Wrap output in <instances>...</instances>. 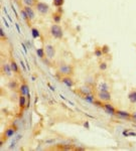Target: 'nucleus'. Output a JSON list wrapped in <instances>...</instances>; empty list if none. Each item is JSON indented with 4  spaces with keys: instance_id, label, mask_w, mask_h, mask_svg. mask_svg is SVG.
<instances>
[{
    "instance_id": "f257e3e1",
    "label": "nucleus",
    "mask_w": 136,
    "mask_h": 151,
    "mask_svg": "<svg viewBox=\"0 0 136 151\" xmlns=\"http://www.w3.org/2000/svg\"><path fill=\"white\" fill-rule=\"evenodd\" d=\"M49 33L53 37L56 38V40H62L63 36V30L62 28V26L58 24H53L49 27Z\"/></svg>"
},
{
    "instance_id": "f03ea898",
    "label": "nucleus",
    "mask_w": 136,
    "mask_h": 151,
    "mask_svg": "<svg viewBox=\"0 0 136 151\" xmlns=\"http://www.w3.org/2000/svg\"><path fill=\"white\" fill-rule=\"evenodd\" d=\"M35 9L36 11H37L38 13H40V14L42 15H47V13L49 12V5L47 3H45V2H42V1H37L35 4Z\"/></svg>"
},
{
    "instance_id": "7ed1b4c3",
    "label": "nucleus",
    "mask_w": 136,
    "mask_h": 151,
    "mask_svg": "<svg viewBox=\"0 0 136 151\" xmlns=\"http://www.w3.org/2000/svg\"><path fill=\"white\" fill-rule=\"evenodd\" d=\"M58 73L63 76H71L74 73V68L69 64H63L58 67Z\"/></svg>"
},
{
    "instance_id": "20e7f679",
    "label": "nucleus",
    "mask_w": 136,
    "mask_h": 151,
    "mask_svg": "<svg viewBox=\"0 0 136 151\" xmlns=\"http://www.w3.org/2000/svg\"><path fill=\"white\" fill-rule=\"evenodd\" d=\"M103 109H104V111H105L109 116H115V115H116V111H117V110L115 109V107L113 106V105L111 104L110 102H104Z\"/></svg>"
},
{
    "instance_id": "39448f33",
    "label": "nucleus",
    "mask_w": 136,
    "mask_h": 151,
    "mask_svg": "<svg viewBox=\"0 0 136 151\" xmlns=\"http://www.w3.org/2000/svg\"><path fill=\"white\" fill-rule=\"evenodd\" d=\"M44 50H45V56L49 59H53L54 56H56V49L53 44H45L44 47Z\"/></svg>"
},
{
    "instance_id": "423d86ee",
    "label": "nucleus",
    "mask_w": 136,
    "mask_h": 151,
    "mask_svg": "<svg viewBox=\"0 0 136 151\" xmlns=\"http://www.w3.org/2000/svg\"><path fill=\"white\" fill-rule=\"evenodd\" d=\"M115 116L118 119H120V120H124V121L131 120V114L127 111H123V110H117Z\"/></svg>"
},
{
    "instance_id": "0eeeda50",
    "label": "nucleus",
    "mask_w": 136,
    "mask_h": 151,
    "mask_svg": "<svg viewBox=\"0 0 136 151\" xmlns=\"http://www.w3.org/2000/svg\"><path fill=\"white\" fill-rule=\"evenodd\" d=\"M98 99L102 102H110L112 99V96L109 91H103V92H98Z\"/></svg>"
},
{
    "instance_id": "6e6552de",
    "label": "nucleus",
    "mask_w": 136,
    "mask_h": 151,
    "mask_svg": "<svg viewBox=\"0 0 136 151\" xmlns=\"http://www.w3.org/2000/svg\"><path fill=\"white\" fill-rule=\"evenodd\" d=\"M23 10L24 12L26 13L28 21H33L35 18V10H33V8L30 7V6H23Z\"/></svg>"
},
{
    "instance_id": "1a4fd4ad",
    "label": "nucleus",
    "mask_w": 136,
    "mask_h": 151,
    "mask_svg": "<svg viewBox=\"0 0 136 151\" xmlns=\"http://www.w3.org/2000/svg\"><path fill=\"white\" fill-rule=\"evenodd\" d=\"M79 91H80V93L83 96L89 95V94L93 93V86H90V85L86 84V85H84V86H82L81 88L79 89Z\"/></svg>"
},
{
    "instance_id": "9d476101",
    "label": "nucleus",
    "mask_w": 136,
    "mask_h": 151,
    "mask_svg": "<svg viewBox=\"0 0 136 151\" xmlns=\"http://www.w3.org/2000/svg\"><path fill=\"white\" fill-rule=\"evenodd\" d=\"M15 132H16V129H15L14 127H9L4 131V137H5L6 139L12 138L15 135Z\"/></svg>"
},
{
    "instance_id": "9b49d317",
    "label": "nucleus",
    "mask_w": 136,
    "mask_h": 151,
    "mask_svg": "<svg viewBox=\"0 0 136 151\" xmlns=\"http://www.w3.org/2000/svg\"><path fill=\"white\" fill-rule=\"evenodd\" d=\"M62 82L68 87V88H73V87L75 86L74 81L72 80V78H70V76H65V77L62 79Z\"/></svg>"
},
{
    "instance_id": "f8f14e48",
    "label": "nucleus",
    "mask_w": 136,
    "mask_h": 151,
    "mask_svg": "<svg viewBox=\"0 0 136 151\" xmlns=\"http://www.w3.org/2000/svg\"><path fill=\"white\" fill-rule=\"evenodd\" d=\"M2 73H3L5 76L7 77H10L11 74H12V70H11V67H10V64H7L5 63L3 66H2Z\"/></svg>"
},
{
    "instance_id": "ddd939ff",
    "label": "nucleus",
    "mask_w": 136,
    "mask_h": 151,
    "mask_svg": "<svg viewBox=\"0 0 136 151\" xmlns=\"http://www.w3.org/2000/svg\"><path fill=\"white\" fill-rule=\"evenodd\" d=\"M97 90L98 92H103V91H109L110 90V86H109L108 83L106 82H100L97 86Z\"/></svg>"
},
{
    "instance_id": "4468645a",
    "label": "nucleus",
    "mask_w": 136,
    "mask_h": 151,
    "mask_svg": "<svg viewBox=\"0 0 136 151\" xmlns=\"http://www.w3.org/2000/svg\"><path fill=\"white\" fill-rule=\"evenodd\" d=\"M19 92L20 95L28 96L29 95V87L27 84H21L19 86Z\"/></svg>"
},
{
    "instance_id": "2eb2a0df",
    "label": "nucleus",
    "mask_w": 136,
    "mask_h": 151,
    "mask_svg": "<svg viewBox=\"0 0 136 151\" xmlns=\"http://www.w3.org/2000/svg\"><path fill=\"white\" fill-rule=\"evenodd\" d=\"M21 137H22L21 134L16 135V136H15L14 138L12 137V138H11V139H12V142H11L10 146H9V149H13V148H14L15 146H16V144L18 143V141H19L20 139H21Z\"/></svg>"
},
{
    "instance_id": "dca6fc26",
    "label": "nucleus",
    "mask_w": 136,
    "mask_h": 151,
    "mask_svg": "<svg viewBox=\"0 0 136 151\" xmlns=\"http://www.w3.org/2000/svg\"><path fill=\"white\" fill-rule=\"evenodd\" d=\"M128 100L131 104H136V90L130 91V93L128 94Z\"/></svg>"
},
{
    "instance_id": "f3484780",
    "label": "nucleus",
    "mask_w": 136,
    "mask_h": 151,
    "mask_svg": "<svg viewBox=\"0 0 136 151\" xmlns=\"http://www.w3.org/2000/svg\"><path fill=\"white\" fill-rule=\"evenodd\" d=\"M51 18H53L54 23L58 24L61 21H62V14L58 12H54V13H53V15H51Z\"/></svg>"
},
{
    "instance_id": "a211bd4d",
    "label": "nucleus",
    "mask_w": 136,
    "mask_h": 151,
    "mask_svg": "<svg viewBox=\"0 0 136 151\" xmlns=\"http://www.w3.org/2000/svg\"><path fill=\"white\" fill-rule=\"evenodd\" d=\"M18 104H19L20 108H24L26 106V97L24 95H20L19 99H18Z\"/></svg>"
},
{
    "instance_id": "6ab92c4d",
    "label": "nucleus",
    "mask_w": 136,
    "mask_h": 151,
    "mask_svg": "<svg viewBox=\"0 0 136 151\" xmlns=\"http://www.w3.org/2000/svg\"><path fill=\"white\" fill-rule=\"evenodd\" d=\"M84 100H85L86 102L89 103V104H93L96 99H95V96L93 95V93H92V94H89V95L84 96Z\"/></svg>"
},
{
    "instance_id": "aec40b11",
    "label": "nucleus",
    "mask_w": 136,
    "mask_h": 151,
    "mask_svg": "<svg viewBox=\"0 0 136 151\" xmlns=\"http://www.w3.org/2000/svg\"><path fill=\"white\" fill-rule=\"evenodd\" d=\"M21 1L24 6H30V7H33V6H35L37 0H21Z\"/></svg>"
},
{
    "instance_id": "412c9836",
    "label": "nucleus",
    "mask_w": 136,
    "mask_h": 151,
    "mask_svg": "<svg viewBox=\"0 0 136 151\" xmlns=\"http://www.w3.org/2000/svg\"><path fill=\"white\" fill-rule=\"evenodd\" d=\"M36 52V56H38L39 59H44L45 56V50L44 47H40V49H37L35 50Z\"/></svg>"
},
{
    "instance_id": "4be33fe9",
    "label": "nucleus",
    "mask_w": 136,
    "mask_h": 151,
    "mask_svg": "<svg viewBox=\"0 0 136 151\" xmlns=\"http://www.w3.org/2000/svg\"><path fill=\"white\" fill-rule=\"evenodd\" d=\"M7 87L10 90H16V89H18V84L16 81H10L7 84Z\"/></svg>"
},
{
    "instance_id": "5701e85b",
    "label": "nucleus",
    "mask_w": 136,
    "mask_h": 151,
    "mask_svg": "<svg viewBox=\"0 0 136 151\" xmlns=\"http://www.w3.org/2000/svg\"><path fill=\"white\" fill-rule=\"evenodd\" d=\"M9 64H10V67H11V70H12V72H13V73H15V74H17L18 71H19V68H18V65H17V64L15 63L14 61H11Z\"/></svg>"
},
{
    "instance_id": "b1692460",
    "label": "nucleus",
    "mask_w": 136,
    "mask_h": 151,
    "mask_svg": "<svg viewBox=\"0 0 136 151\" xmlns=\"http://www.w3.org/2000/svg\"><path fill=\"white\" fill-rule=\"evenodd\" d=\"M31 35H32L33 38H38V37H40V32H39V30H38L37 28H35V27H32V28H31Z\"/></svg>"
},
{
    "instance_id": "393cba45",
    "label": "nucleus",
    "mask_w": 136,
    "mask_h": 151,
    "mask_svg": "<svg viewBox=\"0 0 136 151\" xmlns=\"http://www.w3.org/2000/svg\"><path fill=\"white\" fill-rule=\"evenodd\" d=\"M94 54L96 58H101L102 56H103V52H102V49L101 47H96L94 50Z\"/></svg>"
},
{
    "instance_id": "a878e982",
    "label": "nucleus",
    "mask_w": 136,
    "mask_h": 151,
    "mask_svg": "<svg viewBox=\"0 0 136 151\" xmlns=\"http://www.w3.org/2000/svg\"><path fill=\"white\" fill-rule=\"evenodd\" d=\"M108 68V64L106 63V61H101V63L99 64V70L102 71V72H104V71H106Z\"/></svg>"
},
{
    "instance_id": "bb28decb",
    "label": "nucleus",
    "mask_w": 136,
    "mask_h": 151,
    "mask_svg": "<svg viewBox=\"0 0 136 151\" xmlns=\"http://www.w3.org/2000/svg\"><path fill=\"white\" fill-rule=\"evenodd\" d=\"M63 2H65V0H53V4L56 7H62L63 5Z\"/></svg>"
},
{
    "instance_id": "cd10ccee",
    "label": "nucleus",
    "mask_w": 136,
    "mask_h": 151,
    "mask_svg": "<svg viewBox=\"0 0 136 151\" xmlns=\"http://www.w3.org/2000/svg\"><path fill=\"white\" fill-rule=\"evenodd\" d=\"M124 136L126 137H129V136H136V132H133V131H130V130H127V131H123Z\"/></svg>"
},
{
    "instance_id": "c85d7f7f",
    "label": "nucleus",
    "mask_w": 136,
    "mask_h": 151,
    "mask_svg": "<svg viewBox=\"0 0 136 151\" xmlns=\"http://www.w3.org/2000/svg\"><path fill=\"white\" fill-rule=\"evenodd\" d=\"M86 84H88V85H90V86H94V84H95V79L93 77H89V78H87V80H86Z\"/></svg>"
},
{
    "instance_id": "c756f323",
    "label": "nucleus",
    "mask_w": 136,
    "mask_h": 151,
    "mask_svg": "<svg viewBox=\"0 0 136 151\" xmlns=\"http://www.w3.org/2000/svg\"><path fill=\"white\" fill-rule=\"evenodd\" d=\"M101 49H102V52H103V54H108V52H110V49H109L108 45H103V47H102Z\"/></svg>"
},
{
    "instance_id": "7c9ffc66",
    "label": "nucleus",
    "mask_w": 136,
    "mask_h": 151,
    "mask_svg": "<svg viewBox=\"0 0 136 151\" xmlns=\"http://www.w3.org/2000/svg\"><path fill=\"white\" fill-rule=\"evenodd\" d=\"M93 105H95L96 107H102V108H103V103H102L101 100H99V101L95 100V102L93 103Z\"/></svg>"
},
{
    "instance_id": "2f4dec72",
    "label": "nucleus",
    "mask_w": 136,
    "mask_h": 151,
    "mask_svg": "<svg viewBox=\"0 0 136 151\" xmlns=\"http://www.w3.org/2000/svg\"><path fill=\"white\" fill-rule=\"evenodd\" d=\"M20 13H21V17L23 18V19L25 20V21H28V18H27V15H26V13L24 12L23 9H22V10L20 11Z\"/></svg>"
},
{
    "instance_id": "473e14b6",
    "label": "nucleus",
    "mask_w": 136,
    "mask_h": 151,
    "mask_svg": "<svg viewBox=\"0 0 136 151\" xmlns=\"http://www.w3.org/2000/svg\"><path fill=\"white\" fill-rule=\"evenodd\" d=\"M131 121L136 124V111L133 112V113L131 114Z\"/></svg>"
},
{
    "instance_id": "72a5a7b5",
    "label": "nucleus",
    "mask_w": 136,
    "mask_h": 151,
    "mask_svg": "<svg viewBox=\"0 0 136 151\" xmlns=\"http://www.w3.org/2000/svg\"><path fill=\"white\" fill-rule=\"evenodd\" d=\"M0 34H1V38H3V37H5V32H4V30H3V28H0Z\"/></svg>"
},
{
    "instance_id": "f704fd0d",
    "label": "nucleus",
    "mask_w": 136,
    "mask_h": 151,
    "mask_svg": "<svg viewBox=\"0 0 136 151\" xmlns=\"http://www.w3.org/2000/svg\"><path fill=\"white\" fill-rule=\"evenodd\" d=\"M56 12L61 13V14H63V9L62 7H58V10H56Z\"/></svg>"
},
{
    "instance_id": "c9c22d12",
    "label": "nucleus",
    "mask_w": 136,
    "mask_h": 151,
    "mask_svg": "<svg viewBox=\"0 0 136 151\" xmlns=\"http://www.w3.org/2000/svg\"><path fill=\"white\" fill-rule=\"evenodd\" d=\"M84 126H85V127L87 128V129H89V123H88V122H85V124H84Z\"/></svg>"
},
{
    "instance_id": "e433bc0d",
    "label": "nucleus",
    "mask_w": 136,
    "mask_h": 151,
    "mask_svg": "<svg viewBox=\"0 0 136 151\" xmlns=\"http://www.w3.org/2000/svg\"><path fill=\"white\" fill-rule=\"evenodd\" d=\"M21 67H22V68H23V70H24V71H25V70H26V68H25V66H24V65H23V61H21Z\"/></svg>"
},
{
    "instance_id": "4c0bfd02",
    "label": "nucleus",
    "mask_w": 136,
    "mask_h": 151,
    "mask_svg": "<svg viewBox=\"0 0 136 151\" xmlns=\"http://www.w3.org/2000/svg\"><path fill=\"white\" fill-rule=\"evenodd\" d=\"M15 1H19V0H15Z\"/></svg>"
}]
</instances>
